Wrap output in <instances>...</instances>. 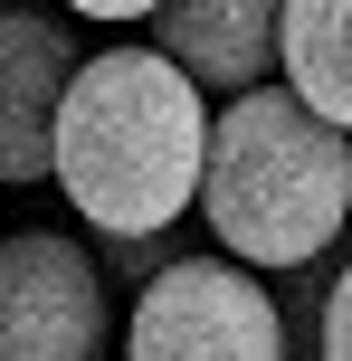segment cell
Returning <instances> with one entry per match:
<instances>
[{
    "mask_svg": "<svg viewBox=\"0 0 352 361\" xmlns=\"http://www.w3.org/2000/svg\"><path fill=\"white\" fill-rule=\"evenodd\" d=\"M67 10H76V19H143L152 0H67Z\"/></svg>",
    "mask_w": 352,
    "mask_h": 361,
    "instance_id": "cell-11",
    "label": "cell"
},
{
    "mask_svg": "<svg viewBox=\"0 0 352 361\" xmlns=\"http://www.w3.org/2000/svg\"><path fill=\"white\" fill-rule=\"evenodd\" d=\"M277 10L286 0H152V48L200 76V95H238L277 76Z\"/></svg>",
    "mask_w": 352,
    "mask_h": 361,
    "instance_id": "cell-6",
    "label": "cell"
},
{
    "mask_svg": "<svg viewBox=\"0 0 352 361\" xmlns=\"http://www.w3.org/2000/svg\"><path fill=\"white\" fill-rule=\"evenodd\" d=\"M315 352H334V361H352V247H343L334 286H324V324H315Z\"/></svg>",
    "mask_w": 352,
    "mask_h": 361,
    "instance_id": "cell-10",
    "label": "cell"
},
{
    "mask_svg": "<svg viewBox=\"0 0 352 361\" xmlns=\"http://www.w3.org/2000/svg\"><path fill=\"white\" fill-rule=\"evenodd\" d=\"M114 343V286L67 228L0 238V361H95Z\"/></svg>",
    "mask_w": 352,
    "mask_h": 361,
    "instance_id": "cell-4",
    "label": "cell"
},
{
    "mask_svg": "<svg viewBox=\"0 0 352 361\" xmlns=\"http://www.w3.org/2000/svg\"><path fill=\"white\" fill-rule=\"evenodd\" d=\"M343 247L352 238H334V247H315V257H296V267H277V324H286V352H315V324H324V286H334V267H343Z\"/></svg>",
    "mask_w": 352,
    "mask_h": 361,
    "instance_id": "cell-8",
    "label": "cell"
},
{
    "mask_svg": "<svg viewBox=\"0 0 352 361\" xmlns=\"http://www.w3.org/2000/svg\"><path fill=\"white\" fill-rule=\"evenodd\" d=\"M124 343L143 361H277L286 352V324H277V295H267V276L248 267V257L229 247H181L162 257V267L133 286V324Z\"/></svg>",
    "mask_w": 352,
    "mask_h": 361,
    "instance_id": "cell-3",
    "label": "cell"
},
{
    "mask_svg": "<svg viewBox=\"0 0 352 361\" xmlns=\"http://www.w3.org/2000/svg\"><path fill=\"white\" fill-rule=\"evenodd\" d=\"M277 76L352 133V0H286L277 10Z\"/></svg>",
    "mask_w": 352,
    "mask_h": 361,
    "instance_id": "cell-7",
    "label": "cell"
},
{
    "mask_svg": "<svg viewBox=\"0 0 352 361\" xmlns=\"http://www.w3.org/2000/svg\"><path fill=\"white\" fill-rule=\"evenodd\" d=\"M210 95L162 48H95L67 67L48 124V180L86 228H171L200 200Z\"/></svg>",
    "mask_w": 352,
    "mask_h": 361,
    "instance_id": "cell-1",
    "label": "cell"
},
{
    "mask_svg": "<svg viewBox=\"0 0 352 361\" xmlns=\"http://www.w3.org/2000/svg\"><path fill=\"white\" fill-rule=\"evenodd\" d=\"M76 29L48 19L38 0H0V190L48 180V124L76 67Z\"/></svg>",
    "mask_w": 352,
    "mask_h": 361,
    "instance_id": "cell-5",
    "label": "cell"
},
{
    "mask_svg": "<svg viewBox=\"0 0 352 361\" xmlns=\"http://www.w3.org/2000/svg\"><path fill=\"white\" fill-rule=\"evenodd\" d=\"M200 228L248 267H296V257L352 238V133L324 124L296 86L257 76V86L219 95L200 152Z\"/></svg>",
    "mask_w": 352,
    "mask_h": 361,
    "instance_id": "cell-2",
    "label": "cell"
},
{
    "mask_svg": "<svg viewBox=\"0 0 352 361\" xmlns=\"http://www.w3.org/2000/svg\"><path fill=\"white\" fill-rule=\"evenodd\" d=\"M181 247H190V228H181V219H171V228H95V276L133 295L152 267H162V257H181Z\"/></svg>",
    "mask_w": 352,
    "mask_h": 361,
    "instance_id": "cell-9",
    "label": "cell"
}]
</instances>
